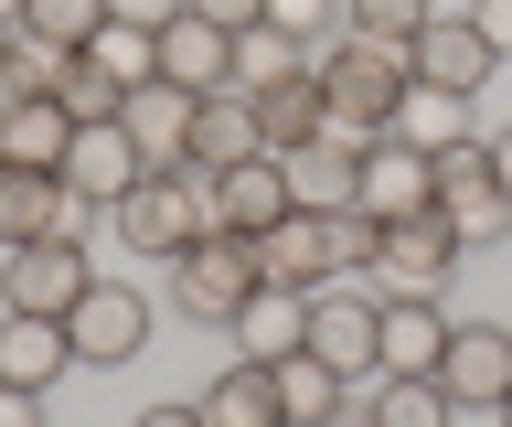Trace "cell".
<instances>
[{
    "instance_id": "27",
    "label": "cell",
    "mask_w": 512,
    "mask_h": 427,
    "mask_svg": "<svg viewBox=\"0 0 512 427\" xmlns=\"http://www.w3.org/2000/svg\"><path fill=\"white\" fill-rule=\"evenodd\" d=\"M224 331L246 342V363H288V353H299V289H256Z\"/></svg>"
},
{
    "instance_id": "7",
    "label": "cell",
    "mask_w": 512,
    "mask_h": 427,
    "mask_svg": "<svg viewBox=\"0 0 512 427\" xmlns=\"http://www.w3.org/2000/svg\"><path fill=\"white\" fill-rule=\"evenodd\" d=\"M427 182H438V214L459 225V246H502L512 235V193L491 182V150L470 139H448V150H427Z\"/></svg>"
},
{
    "instance_id": "26",
    "label": "cell",
    "mask_w": 512,
    "mask_h": 427,
    "mask_svg": "<svg viewBox=\"0 0 512 427\" xmlns=\"http://www.w3.org/2000/svg\"><path fill=\"white\" fill-rule=\"evenodd\" d=\"M118 118H128V139L150 150V171H160V161H182V129H192V97H182V86H160V75H150V86H139Z\"/></svg>"
},
{
    "instance_id": "15",
    "label": "cell",
    "mask_w": 512,
    "mask_h": 427,
    "mask_svg": "<svg viewBox=\"0 0 512 427\" xmlns=\"http://www.w3.org/2000/svg\"><path fill=\"white\" fill-rule=\"evenodd\" d=\"M267 139H256V97L246 86H214V97H192V129H182V161L214 182V171H235V161H256Z\"/></svg>"
},
{
    "instance_id": "2",
    "label": "cell",
    "mask_w": 512,
    "mask_h": 427,
    "mask_svg": "<svg viewBox=\"0 0 512 427\" xmlns=\"http://www.w3.org/2000/svg\"><path fill=\"white\" fill-rule=\"evenodd\" d=\"M107 225H118L128 257H182L192 235L214 225V182H203L192 161H160V171H139V182L107 203Z\"/></svg>"
},
{
    "instance_id": "19",
    "label": "cell",
    "mask_w": 512,
    "mask_h": 427,
    "mask_svg": "<svg viewBox=\"0 0 512 427\" xmlns=\"http://www.w3.org/2000/svg\"><path fill=\"white\" fill-rule=\"evenodd\" d=\"M64 374H75V342H64V321H22V310H0V385L54 395Z\"/></svg>"
},
{
    "instance_id": "35",
    "label": "cell",
    "mask_w": 512,
    "mask_h": 427,
    "mask_svg": "<svg viewBox=\"0 0 512 427\" xmlns=\"http://www.w3.org/2000/svg\"><path fill=\"white\" fill-rule=\"evenodd\" d=\"M470 33H480V43H491V54L512 65V0H470Z\"/></svg>"
},
{
    "instance_id": "3",
    "label": "cell",
    "mask_w": 512,
    "mask_h": 427,
    "mask_svg": "<svg viewBox=\"0 0 512 427\" xmlns=\"http://www.w3.org/2000/svg\"><path fill=\"white\" fill-rule=\"evenodd\" d=\"M160 267H171V310H182V321H214V331L267 289V278H256V235H224V225H203L182 257H160Z\"/></svg>"
},
{
    "instance_id": "1",
    "label": "cell",
    "mask_w": 512,
    "mask_h": 427,
    "mask_svg": "<svg viewBox=\"0 0 512 427\" xmlns=\"http://www.w3.org/2000/svg\"><path fill=\"white\" fill-rule=\"evenodd\" d=\"M310 75H320V107H331V129H352V139H384L395 129V107H406V43H363V33H331L310 54Z\"/></svg>"
},
{
    "instance_id": "30",
    "label": "cell",
    "mask_w": 512,
    "mask_h": 427,
    "mask_svg": "<svg viewBox=\"0 0 512 427\" xmlns=\"http://www.w3.org/2000/svg\"><path fill=\"white\" fill-rule=\"evenodd\" d=\"M278 75H310V43H288V33H235V86H278Z\"/></svg>"
},
{
    "instance_id": "29",
    "label": "cell",
    "mask_w": 512,
    "mask_h": 427,
    "mask_svg": "<svg viewBox=\"0 0 512 427\" xmlns=\"http://www.w3.org/2000/svg\"><path fill=\"white\" fill-rule=\"evenodd\" d=\"M11 33H43V43H64V54H86V43L107 33V0H22Z\"/></svg>"
},
{
    "instance_id": "20",
    "label": "cell",
    "mask_w": 512,
    "mask_h": 427,
    "mask_svg": "<svg viewBox=\"0 0 512 427\" xmlns=\"http://www.w3.org/2000/svg\"><path fill=\"white\" fill-rule=\"evenodd\" d=\"M192 406H203V427H288V406H278V363H246V353L224 363Z\"/></svg>"
},
{
    "instance_id": "37",
    "label": "cell",
    "mask_w": 512,
    "mask_h": 427,
    "mask_svg": "<svg viewBox=\"0 0 512 427\" xmlns=\"http://www.w3.org/2000/svg\"><path fill=\"white\" fill-rule=\"evenodd\" d=\"M182 11H203V22H224V33H256V22H267V0H182Z\"/></svg>"
},
{
    "instance_id": "25",
    "label": "cell",
    "mask_w": 512,
    "mask_h": 427,
    "mask_svg": "<svg viewBox=\"0 0 512 427\" xmlns=\"http://www.w3.org/2000/svg\"><path fill=\"white\" fill-rule=\"evenodd\" d=\"M64 235V171H0V246Z\"/></svg>"
},
{
    "instance_id": "16",
    "label": "cell",
    "mask_w": 512,
    "mask_h": 427,
    "mask_svg": "<svg viewBox=\"0 0 512 427\" xmlns=\"http://www.w3.org/2000/svg\"><path fill=\"white\" fill-rule=\"evenodd\" d=\"M352 161H363L352 129H320V139H299V150H278L288 203H299V214H342V203H352Z\"/></svg>"
},
{
    "instance_id": "18",
    "label": "cell",
    "mask_w": 512,
    "mask_h": 427,
    "mask_svg": "<svg viewBox=\"0 0 512 427\" xmlns=\"http://www.w3.org/2000/svg\"><path fill=\"white\" fill-rule=\"evenodd\" d=\"M75 150V107L64 97H11L0 107V171H64Z\"/></svg>"
},
{
    "instance_id": "43",
    "label": "cell",
    "mask_w": 512,
    "mask_h": 427,
    "mask_svg": "<svg viewBox=\"0 0 512 427\" xmlns=\"http://www.w3.org/2000/svg\"><path fill=\"white\" fill-rule=\"evenodd\" d=\"M0 43H11V33H0Z\"/></svg>"
},
{
    "instance_id": "12",
    "label": "cell",
    "mask_w": 512,
    "mask_h": 427,
    "mask_svg": "<svg viewBox=\"0 0 512 427\" xmlns=\"http://www.w3.org/2000/svg\"><path fill=\"white\" fill-rule=\"evenodd\" d=\"M256 278L267 289H331L342 278V246H331V214H278V225L256 235Z\"/></svg>"
},
{
    "instance_id": "23",
    "label": "cell",
    "mask_w": 512,
    "mask_h": 427,
    "mask_svg": "<svg viewBox=\"0 0 512 427\" xmlns=\"http://www.w3.org/2000/svg\"><path fill=\"white\" fill-rule=\"evenodd\" d=\"M256 97V139L267 150H299V139L331 129V107H320V75H278V86H246Z\"/></svg>"
},
{
    "instance_id": "38",
    "label": "cell",
    "mask_w": 512,
    "mask_h": 427,
    "mask_svg": "<svg viewBox=\"0 0 512 427\" xmlns=\"http://www.w3.org/2000/svg\"><path fill=\"white\" fill-rule=\"evenodd\" d=\"M128 427H203V406H192V395H160V406H139Z\"/></svg>"
},
{
    "instance_id": "8",
    "label": "cell",
    "mask_w": 512,
    "mask_h": 427,
    "mask_svg": "<svg viewBox=\"0 0 512 427\" xmlns=\"http://www.w3.org/2000/svg\"><path fill=\"white\" fill-rule=\"evenodd\" d=\"M150 289H128V278H96L86 299H75V310H64V342H75V363H96V374H107V363H139L150 353Z\"/></svg>"
},
{
    "instance_id": "22",
    "label": "cell",
    "mask_w": 512,
    "mask_h": 427,
    "mask_svg": "<svg viewBox=\"0 0 512 427\" xmlns=\"http://www.w3.org/2000/svg\"><path fill=\"white\" fill-rule=\"evenodd\" d=\"M352 427H459V406H448L438 374H374L363 406H352Z\"/></svg>"
},
{
    "instance_id": "39",
    "label": "cell",
    "mask_w": 512,
    "mask_h": 427,
    "mask_svg": "<svg viewBox=\"0 0 512 427\" xmlns=\"http://www.w3.org/2000/svg\"><path fill=\"white\" fill-rule=\"evenodd\" d=\"M0 427H43V395H22V385H0Z\"/></svg>"
},
{
    "instance_id": "21",
    "label": "cell",
    "mask_w": 512,
    "mask_h": 427,
    "mask_svg": "<svg viewBox=\"0 0 512 427\" xmlns=\"http://www.w3.org/2000/svg\"><path fill=\"white\" fill-rule=\"evenodd\" d=\"M438 342H448L438 299H384V321H374V363L384 374H438Z\"/></svg>"
},
{
    "instance_id": "34",
    "label": "cell",
    "mask_w": 512,
    "mask_h": 427,
    "mask_svg": "<svg viewBox=\"0 0 512 427\" xmlns=\"http://www.w3.org/2000/svg\"><path fill=\"white\" fill-rule=\"evenodd\" d=\"M267 33H288V43H310V54H320V43L342 33V0H267Z\"/></svg>"
},
{
    "instance_id": "5",
    "label": "cell",
    "mask_w": 512,
    "mask_h": 427,
    "mask_svg": "<svg viewBox=\"0 0 512 427\" xmlns=\"http://www.w3.org/2000/svg\"><path fill=\"white\" fill-rule=\"evenodd\" d=\"M374 321H384V299L363 289V278H331V289L299 299V353H320L342 385H374L384 363H374Z\"/></svg>"
},
{
    "instance_id": "40",
    "label": "cell",
    "mask_w": 512,
    "mask_h": 427,
    "mask_svg": "<svg viewBox=\"0 0 512 427\" xmlns=\"http://www.w3.org/2000/svg\"><path fill=\"white\" fill-rule=\"evenodd\" d=\"M480 150H491V182H502V193H512V129H491V139H480Z\"/></svg>"
},
{
    "instance_id": "36",
    "label": "cell",
    "mask_w": 512,
    "mask_h": 427,
    "mask_svg": "<svg viewBox=\"0 0 512 427\" xmlns=\"http://www.w3.org/2000/svg\"><path fill=\"white\" fill-rule=\"evenodd\" d=\"M107 22H128V33H160V22H182V0H107Z\"/></svg>"
},
{
    "instance_id": "32",
    "label": "cell",
    "mask_w": 512,
    "mask_h": 427,
    "mask_svg": "<svg viewBox=\"0 0 512 427\" xmlns=\"http://www.w3.org/2000/svg\"><path fill=\"white\" fill-rule=\"evenodd\" d=\"M54 97L75 107V129H86V118H118V107H128V86H118V75H107V65H96V54H75V65H64V86H54Z\"/></svg>"
},
{
    "instance_id": "14",
    "label": "cell",
    "mask_w": 512,
    "mask_h": 427,
    "mask_svg": "<svg viewBox=\"0 0 512 427\" xmlns=\"http://www.w3.org/2000/svg\"><path fill=\"white\" fill-rule=\"evenodd\" d=\"M139 171H150V150L128 139V118H86V129H75V150H64V193H86L96 214H107Z\"/></svg>"
},
{
    "instance_id": "4",
    "label": "cell",
    "mask_w": 512,
    "mask_h": 427,
    "mask_svg": "<svg viewBox=\"0 0 512 427\" xmlns=\"http://www.w3.org/2000/svg\"><path fill=\"white\" fill-rule=\"evenodd\" d=\"M459 257H470V246H459V225L427 203V214H395V225L374 235V267H363V289H374V299H438Z\"/></svg>"
},
{
    "instance_id": "24",
    "label": "cell",
    "mask_w": 512,
    "mask_h": 427,
    "mask_svg": "<svg viewBox=\"0 0 512 427\" xmlns=\"http://www.w3.org/2000/svg\"><path fill=\"white\" fill-rule=\"evenodd\" d=\"M278 406H288V427H352V385L320 353H288L278 363Z\"/></svg>"
},
{
    "instance_id": "9",
    "label": "cell",
    "mask_w": 512,
    "mask_h": 427,
    "mask_svg": "<svg viewBox=\"0 0 512 427\" xmlns=\"http://www.w3.org/2000/svg\"><path fill=\"white\" fill-rule=\"evenodd\" d=\"M438 385H448V406H502L512 395V321H448Z\"/></svg>"
},
{
    "instance_id": "41",
    "label": "cell",
    "mask_w": 512,
    "mask_h": 427,
    "mask_svg": "<svg viewBox=\"0 0 512 427\" xmlns=\"http://www.w3.org/2000/svg\"><path fill=\"white\" fill-rule=\"evenodd\" d=\"M11 22H22V0H0V33H11Z\"/></svg>"
},
{
    "instance_id": "17",
    "label": "cell",
    "mask_w": 512,
    "mask_h": 427,
    "mask_svg": "<svg viewBox=\"0 0 512 427\" xmlns=\"http://www.w3.org/2000/svg\"><path fill=\"white\" fill-rule=\"evenodd\" d=\"M278 214H299V203H288V171H278V150H256V161L214 171V225H224V235H267Z\"/></svg>"
},
{
    "instance_id": "10",
    "label": "cell",
    "mask_w": 512,
    "mask_h": 427,
    "mask_svg": "<svg viewBox=\"0 0 512 427\" xmlns=\"http://www.w3.org/2000/svg\"><path fill=\"white\" fill-rule=\"evenodd\" d=\"M427 203H438V182H427V150H406L395 129L363 139V161H352V214L395 225V214H427Z\"/></svg>"
},
{
    "instance_id": "33",
    "label": "cell",
    "mask_w": 512,
    "mask_h": 427,
    "mask_svg": "<svg viewBox=\"0 0 512 427\" xmlns=\"http://www.w3.org/2000/svg\"><path fill=\"white\" fill-rule=\"evenodd\" d=\"M86 54H96V65H107V75H118V86H128V97H139V86H150V33H128V22H107V33H96L86 43Z\"/></svg>"
},
{
    "instance_id": "13",
    "label": "cell",
    "mask_w": 512,
    "mask_h": 427,
    "mask_svg": "<svg viewBox=\"0 0 512 427\" xmlns=\"http://www.w3.org/2000/svg\"><path fill=\"white\" fill-rule=\"evenodd\" d=\"M150 65H160V86L214 97V86H235V33L203 22V11H182V22H160V33H150Z\"/></svg>"
},
{
    "instance_id": "11",
    "label": "cell",
    "mask_w": 512,
    "mask_h": 427,
    "mask_svg": "<svg viewBox=\"0 0 512 427\" xmlns=\"http://www.w3.org/2000/svg\"><path fill=\"white\" fill-rule=\"evenodd\" d=\"M406 75L416 86H448V97H480V86L502 75V54L470 33V11H427V33L406 43Z\"/></svg>"
},
{
    "instance_id": "31",
    "label": "cell",
    "mask_w": 512,
    "mask_h": 427,
    "mask_svg": "<svg viewBox=\"0 0 512 427\" xmlns=\"http://www.w3.org/2000/svg\"><path fill=\"white\" fill-rule=\"evenodd\" d=\"M342 33H363V43H416V33H427V0H342Z\"/></svg>"
},
{
    "instance_id": "42",
    "label": "cell",
    "mask_w": 512,
    "mask_h": 427,
    "mask_svg": "<svg viewBox=\"0 0 512 427\" xmlns=\"http://www.w3.org/2000/svg\"><path fill=\"white\" fill-rule=\"evenodd\" d=\"M491 417H502V427H512V395H502V406H491Z\"/></svg>"
},
{
    "instance_id": "6",
    "label": "cell",
    "mask_w": 512,
    "mask_h": 427,
    "mask_svg": "<svg viewBox=\"0 0 512 427\" xmlns=\"http://www.w3.org/2000/svg\"><path fill=\"white\" fill-rule=\"evenodd\" d=\"M86 289H96V267H86V246H75V235L0 246V310H22V321H64Z\"/></svg>"
},
{
    "instance_id": "28",
    "label": "cell",
    "mask_w": 512,
    "mask_h": 427,
    "mask_svg": "<svg viewBox=\"0 0 512 427\" xmlns=\"http://www.w3.org/2000/svg\"><path fill=\"white\" fill-rule=\"evenodd\" d=\"M395 139H406V150H448V139H470V97H448V86H406Z\"/></svg>"
}]
</instances>
